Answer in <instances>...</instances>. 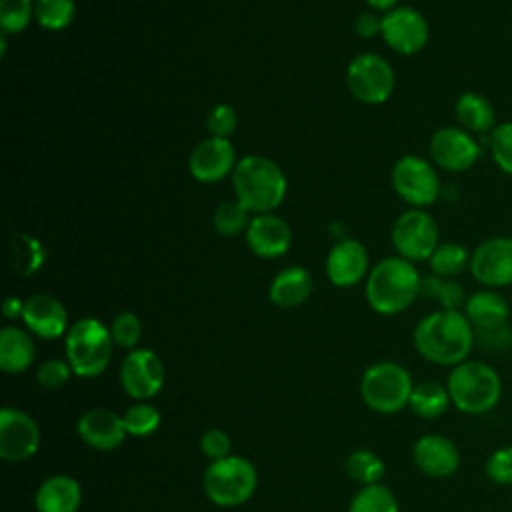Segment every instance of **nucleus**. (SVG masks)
Instances as JSON below:
<instances>
[{
    "label": "nucleus",
    "instance_id": "nucleus-1",
    "mask_svg": "<svg viewBox=\"0 0 512 512\" xmlns=\"http://www.w3.org/2000/svg\"><path fill=\"white\" fill-rule=\"evenodd\" d=\"M412 342L424 360L454 368L470 358L476 334L462 310L438 308L418 320Z\"/></svg>",
    "mask_w": 512,
    "mask_h": 512
},
{
    "label": "nucleus",
    "instance_id": "nucleus-2",
    "mask_svg": "<svg viewBox=\"0 0 512 512\" xmlns=\"http://www.w3.org/2000/svg\"><path fill=\"white\" fill-rule=\"evenodd\" d=\"M420 288L422 276L416 264L400 256H388L376 262L364 284L368 306L382 316H394L408 310L420 296Z\"/></svg>",
    "mask_w": 512,
    "mask_h": 512
},
{
    "label": "nucleus",
    "instance_id": "nucleus-3",
    "mask_svg": "<svg viewBox=\"0 0 512 512\" xmlns=\"http://www.w3.org/2000/svg\"><path fill=\"white\" fill-rule=\"evenodd\" d=\"M234 198L252 214L274 212L288 192L282 168L266 156H242L232 172Z\"/></svg>",
    "mask_w": 512,
    "mask_h": 512
},
{
    "label": "nucleus",
    "instance_id": "nucleus-4",
    "mask_svg": "<svg viewBox=\"0 0 512 512\" xmlns=\"http://www.w3.org/2000/svg\"><path fill=\"white\" fill-rule=\"evenodd\" d=\"M446 388L452 406L468 416L492 412L502 400V378L494 366L484 360H464L450 368Z\"/></svg>",
    "mask_w": 512,
    "mask_h": 512
},
{
    "label": "nucleus",
    "instance_id": "nucleus-5",
    "mask_svg": "<svg viewBox=\"0 0 512 512\" xmlns=\"http://www.w3.org/2000/svg\"><path fill=\"white\" fill-rule=\"evenodd\" d=\"M64 350L74 376L94 378L108 368L114 340L102 320L86 316L70 324L64 336Z\"/></svg>",
    "mask_w": 512,
    "mask_h": 512
},
{
    "label": "nucleus",
    "instance_id": "nucleus-6",
    "mask_svg": "<svg viewBox=\"0 0 512 512\" xmlns=\"http://www.w3.org/2000/svg\"><path fill=\"white\" fill-rule=\"evenodd\" d=\"M258 486L256 466L244 456H226L208 464L202 476L206 498L224 508H234L248 502Z\"/></svg>",
    "mask_w": 512,
    "mask_h": 512
},
{
    "label": "nucleus",
    "instance_id": "nucleus-7",
    "mask_svg": "<svg viewBox=\"0 0 512 512\" xmlns=\"http://www.w3.org/2000/svg\"><path fill=\"white\" fill-rule=\"evenodd\" d=\"M414 382L410 372L392 360L370 364L360 378L362 402L378 414H396L408 406Z\"/></svg>",
    "mask_w": 512,
    "mask_h": 512
},
{
    "label": "nucleus",
    "instance_id": "nucleus-8",
    "mask_svg": "<svg viewBox=\"0 0 512 512\" xmlns=\"http://www.w3.org/2000/svg\"><path fill=\"white\" fill-rule=\"evenodd\" d=\"M392 188L410 208H428L442 194V182L432 160L416 154L398 158L392 166Z\"/></svg>",
    "mask_w": 512,
    "mask_h": 512
},
{
    "label": "nucleus",
    "instance_id": "nucleus-9",
    "mask_svg": "<svg viewBox=\"0 0 512 512\" xmlns=\"http://www.w3.org/2000/svg\"><path fill=\"white\" fill-rule=\"evenodd\" d=\"M390 240L396 256L412 264L428 262L440 244V228L424 208H408L394 220Z\"/></svg>",
    "mask_w": 512,
    "mask_h": 512
},
{
    "label": "nucleus",
    "instance_id": "nucleus-10",
    "mask_svg": "<svg viewBox=\"0 0 512 512\" xmlns=\"http://www.w3.org/2000/svg\"><path fill=\"white\" fill-rule=\"evenodd\" d=\"M346 86L362 104H384L396 86L390 62L376 52H362L348 62Z\"/></svg>",
    "mask_w": 512,
    "mask_h": 512
},
{
    "label": "nucleus",
    "instance_id": "nucleus-11",
    "mask_svg": "<svg viewBox=\"0 0 512 512\" xmlns=\"http://www.w3.org/2000/svg\"><path fill=\"white\" fill-rule=\"evenodd\" d=\"M428 152L436 168L452 174L468 172L482 158V146L478 138L460 126L438 128L430 136Z\"/></svg>",
    "mask_w": 512,
    "mask_h": 512
},
{
    "label": "nucleus",
    "instance_id": "nucleus-12",
    "mask_svg": "<svg viewBox=\"0 0 512 512\" xmlns=\"http://www.w3.org/2000/svg\"><path fill=\"white\" fill-rule=\"evenodd\" d=\"M472 278L492 290L512 286V236H490L470 252Z\"/></svg>",
    "mask_w": 512,
    "mask_h": 512
},
{
    "label": "nucleus",
    "instance_id": "nucleus-13",
    "mask_svg": "<svg viewBox=\"0 0 512 512\" xmlns=\"http://www.w3.org/2000/svg\"><path fill=\"white\" fill-rule=\"evenodd\" d=\"M120 386L136 402L154 398L164 386V362L150 348L130 350L120 364Z\"/></svg>",
    "mask_w": 512,
    "mask_h": 512
},
{
    "label": "nucleus",
    "instance_id": "nucleus-14",
    "mask_svg": "<svg viewBox=\"0 0 512 512\" xmlns=\"http://www.w3.org/2000/svg\"><path fill=\"white\" fill-rule=\"evenodd\" d=\"M380 36L386 46L402 56L418 54L430 38V26L422 12L412 6H396L382 16Z\"/></svg>",
    "mask_w": 512,
    "mask_h": 512
},
{
    "label": "nucleus",
    "instance_id": "nucleus-15",
    "mask_svg": "<svg viewBox=\"0 0 512 512\" xmlns=\"http://www.w3.org/2000/svg\"><path fill=\"white\" fill-rule=\"evenodd\" d=\"M40 448V428L36 420L20 410L6 406L0 410V458L24 462Z\"/></svg>",
    "mask_w": 512,
    "mask_h": 512
},
{
    "label": "nucleus",
    "instance_id": "nucleus-16",
    "mask_svg": "<svg viewBox=\"0 0 512 512\" xmlns=\"http://www.w3.org/2000/svg\"><path fill=\"white\" fill-rule=\"evenodd\" d=\"M236 150L228 138L208 136L198 142L188 156V170L202 184H216L236 168Z\"/></svg>",
    "mask_w": 512,
    "mask_h": 512
},
{
    "label": "nucleus",
    "instance_id": "nucleus-17",
    "mask_svg": "<svg viewBox=\"0 0 512 512\" xmlns=\"http://www.w3.org/2000/svg\"><path fill=\"white\" fill-rule=\"evenodd\" d=\"M366 246L354 238L338 240L326 256V276L338 288H352L366 280L370 272Z\"/></svg>",
    "mask_w": 512,
    "mask_h": 512
},
{
    "label": "nucleus",
    "instance_id": "nucleus-18",
    "mask_svg": "<svg viewBox=\"0 0 512 512\" xmlns=\"http://www.w3.org/2000/svg\"><path fill=\"white\" fill-rule=\"evenodd\" d=\"M414 466L428 478H450L460 468V450L442 434H424L412 446Z\"/></svg>",
    "mask_w": 512,
    "mask_h": 512
},
{
    "label": "nucleus",
    "instance_id": "nucleus-19",
    "mask_svg": "<svg viewBox=\"0 0 512 512\" xmlns=\"http://www.w3.org/2000/svg\"><path fill=\"white\" fill-rule=\"evenodd\" d=\"M22 322L30 334L44 340H56L60 336H66L70 328L64 304L56 296L46 292H36L24 300Z\"/></svg>",
    "mask_w": 512,
    "mask_h": 512
},
{
    "label": "nucleus",
    "instance_id": "nucleus-20",
    "mask_svg": "<svg viewBox=\"0 0 512 512\" xmlns=\"http://www.w3.org/2000/svg\"><path fill=\"white\" fill-rule=\"evenodd\" d=\"M78 438L98 452L116 450L128 436L122 414L108 408H90L76 422Z\"/></svg>",
    "mask_w": 512,
    "mask_h": 512
},
{
    "label": "nucleus",
    "instance_id": "nucleus-21",
    "mask_svg": "<svg viewBox=\"0 0 512 512\" xmlns=\"http://www.w3.org/2000/svg\"><path fill=\"white\" fill-rule=\"evenodd\" d=\"M244 236L250 252L266 260L284 256L292 244V230L288 222L274 212L254 214Z\"/></svg>",
    "mask_w": 512,
    "mask_h": 512
},
{
    "label": "nucleus",
    "instance_id": "nucleus-22",
    "mask_svg": "<svg viewBox=\"0 0 512 512\" xmlns=\"http://www.w3.org/2000/svg\"><path fill=\"white\" fill-rule=\"evenodd\" d=\"M462 312L466 314L474 330H490L510 324L512 306L498 290L482 288L468 294Z\"/></svg>",
    "mask_w": 512,
    "mask_h": 512
},
{
    "label": "nucleus",
    "instance_id": "nucleus-23",
    "mask_svg": "<svg viewBox=\"0 0 512 512\" xmlns=\"http://www.w3.org/2000/svg\"><path fill=\"white\" fill-rule=\"evenodd\" d=\"M82 504V486L68 474H54L40 482L34 494L38 512H78Z\"/></svg>",
    "mask_w": 512,
    "mask_h": 512
},
{
    "label": "nucleus",
    "instance_id": "nucleus-24",
    "mask_svg": "<svg viewBox=\"0 0 512 512\" xmlns=\"http://www.w3.org/2000/svg\"><path fill=\"white\" fill-rule=\"evenodd\" d=\"M314 282L304 266L292 264L282 268L270 282L268 298L278 308H296L312 294Z\"/></svg>",
    "mask_w": 512,
    "mask_h": 512
},
{
    "label": "nucleus",
    "instance_id": "nucleus-25",
    "mask_svg": "<svg viewBox=\"0 0 512 512\" xmlns=\"http://www.w3.org/2000/svg\"><path fill=\"white\" fill-rule=\"evenodd\" d=\"M454 116L460 128L468 130L470 134H490L494 126L498 124L496 120V110L490 98H486L480 92L466 90L462 92L456 102H454Z\"/></svg>",
    "mask_w": 512,
    "mask_h": 512
},
{
    "label": "nucleus",
    "instance_id": "nucleus-26",
    "mask_svg": "<svg viewBox=\"0 0 512 512\" xmlns=\"http://www.w3.org/2000/svg\"><path fill=\"white\" fill-rule=\"evenodd\" d=\"M36 356V346L26 328L4 326L0 330V368L6 374L26 372Z\"/></svg>",
    "mask_w": 512,
    "mask_h": 512
},
{
    "label": "nucleus",
    "instance_id": "nucleus-27",
    "mask_svg": "<svg viewBox=\"0 0 512 512\" xmlns=\"http://www.w3.org/2000/svg\"><path fill=\"white\" fill-rule=\"evenodd\" d=\"M450 404L452 402L446 384H440L436 380H422L414 384L408 400V408L422 420H436L444 416Z\"/></svg>",
    "mask_w": 512,
    "mask_h": 512
},
{
    "label": "nucleus",
    "instance_id": "nucleus-28",
    "mask_svg": "<svg viewBox=\"0 0 512 512\" xmlns=\"http://www.w3.org/2000/svg\"><path fill=\"white\" fill-rule=\"evenodd\" d=\"M420 296L434 300L444 310H462L468 298L464 286L456 278H442L436 274L422 276Z\"/></svg>",
    "mask_w": 512,
    "mask_h": 512
},
{
    "label": "nucleus",
    "instance_id": "nucleus-29",
    "mask_svg": "<svg viewBox=\"0 0 512 512\" xmlns=\"http://www.w3.org/2000/svg\"><path fill=\"white\" fill-rule=\"evenodd\" d=\"M430 272L442 278H458L470 268V250L460 242H440L428 258Z\"/></svg>",
    "mask_w": 512,
    "mask_h": 512
},
{
    "label": "nucleus",
    "instance_id": "nucleus-30",
    "mask_svg": "<svg viewBox=\"0 0 512 512\" xmlns=\"http://www.w3.org/2000/svg\"><path fill=\"white\" fill-rule=\"evenodd\" d=\"M250 214L252 212L248 208H244L236 198L224 200L216 206V210L212 214V226H214L216 234H220L224 238H236L240 234H246L250 220H252Z\"/></svg>",
    "mask_w": 512,
    "mask_h": 512
},
{
    "label": "nucleus",
    "instance_id": "nucleus-31",
    "mask_svg": "<svg viewBox=\"0 0 512 512\" xmlns=\"http://www.w3.org/2000/svg\"><path fill=\"white\" fill-rule=\"evenodd\" d=\"M10 254H12V266L18 274L30 276L40 270L46 258V250L40 240L28 236V234H14L10 242Z\"/></svg>",
    "mask_w": 512,
    "mask_h": 512
},
{
    "label": "nucleus",
    "instance_id": "nucleus-32",
    "mask_svg": "<svg viewBox=\"0 0 512 512\" xmlns=\"http://www.w3.org/2000/svg\"><path fill=\"white\" fill-rule=\"evenodd\" d=\"M344 466H346V474L362 486L378 484L386 474L384 460L368 448H358L352 454H348Z\"/></svg>",
    "mask_w": 512,
    "mask_h": 512
},
{
    "label": "nucleus",
    "instance_id": "nucleus-33",
    "mask_svg": "<svg viewBox=\"0 0 512 512\" xmlns=\"http://www.w3.org/2000/svg\"><path fill=\"white\" fill-rule=\"evenodd\" d=\"M76 16L74 0H34V20L48 32H60L72 24Z\"/></svg>",
    "mask_w": 512,
    "mask_h": 512
},
{
    "label": "nucleus",
    "instance_id": "nucleus-34",
    "mask_svg": "<svg viewBox=\"0 0 512 512\" xmlns=\"http://www.w3.org/2000/svg\"><path fill=\"white\" fill-rule=\"evenodd\" d=\"M398 498L394 492L378 482L362 486L350 500L348 512H398Z\"/></svg>",
    "mask_w": 512,
    "mask_h": 512
},
{
    "label": "nucleus",
    "instance_id": "nucleus-35",
    "mask_svg": "<svg viewBox=\"0 0 512 512\" xmlns=\"http://www.w3.org/2000/svg\"><path fill=\"white\" fill-rule=\"evenodd\" d=\"M122 420H124L128 436L144 438V436H150L158 430V426L162 422V416H160V410L154 404H150L148 400H142V402L130 404L124 410Z\"/></svg>",
    "mask_w": 512,
    "mask_h": 512
},
{
    "label": "nucleus",
    "instance_id": "nucleus-36",
    "mask_svg": "<svg viewBox=\"0 0 512 512\" xmlns=\"http://www.w3.org/2000/svg\"><path fill=\"white\" fill-rule=\"evenodd\" d=\"M488 152L494 166L512 176V120H502L488 134Z\"/></svg>",
    "mask_w": 512,
    "mask_h": 512
},
{
    "label": "nucleus",
    "instance_id": "nucleus-37",
    "mask_svg": "<svg viewBox=\"0 0 512 512\" xmlns=\"http://www.w3.org/2000/svg\"><path fill=\"white\" fill-rule=\"evenodd\" d=\"M34 18V0H0L2 34H18Z\"/></svg>",
    "mask_w": 512,
    "mask_h": 512
},
{
    "label": "nucleus",
    "instance_id": "nucleus-38",
    "mask_svg": "<svg viewBox=\"0 0 512 512\" xmlns=\"http://www.w3.org/2000/svg\"><path fill=\"white\" fill-rule=\"evenodd\" d=\"M110 334L114 340V346L124 350H134L136 344L142 338V320L134 312H118L110 322Z\"/></svg>",
    "mask_w": 512,
    "mask_h": 512
},
{
    "label": "nucleus",
    "instance_id": "nucleus-39",
    "mask_svg": "<svg viewBox=\"0 0 512 512\" xmlns=\"http://www.w3.org/2000/svg\"><path fill=\"white\" fill-rule=\"evenodd\" d=\"M484 472L496 486H512V444L496 448L486 458Z\"/></svg>",
    "mask_w": 512,
    "mask_h": 512
},
{
    "label": "nucleus",
    "instance_id": "nucleus-40",
    "mask_svg": "<svg viewBox=\"0 0 512 512\" xmlns=\"http://www.w3.org/2000/svg\"><path fill=\"white\" fill-rule=\"evenodd\" d=\"M72 374L74 372L66 358H50L36 368V382L46 390H58L68 384Z\"/></svg>",
    "mask_w": 512,
    "mask_h": 512
},
{
    "label": "nucleus",
    "instance_id": "nucleus-41",
    "mask_svg": "<svg viewBox=\"0 0 512 512\" xmlns=\"http://www.w3.org/2000/svg\"><path fill=\"white\" fill-rule=\"evenodd\" d=\"M206 128L214 138H230L238 128V112L230 104H216L206 116Z\"/></svg>",
    "mask_w": 512,
    "mask_h": 512
},
{
    "label": "nucleus",
    "instance_id": "nucleus-42",
    "mask_svg": "<svg viewBox=\"0 0 512 512\" xmlns=\"http://www.w3.org/2000/svg\"><path fill=\"white\" fill-rule=\"evenodd\" d=\"M232 450V440L228 436V432H224L222 428H208L202 432L200 436V452L210 460H220L230 456Z\"/></svg>",
    "mask_w": 512,
    "mask_h": 512
},
{
    "label": "nucleus",
    "instance_id": "nucleus-43",
    "mask_svg": "<svg viewBox=\"0 0 512 512\" xmlns=\"http://www.w3.org/2000/svg\"><path fill=\"white\" fill-rule=\"evenodd\" d=\"M476 344L488 352H506L512 348V326L504 324L490 330H474Z\"/></svg>",
    "mask_w": 512,
    "mask_h": 512
},
{
    "label": "nucleus",
    "instance_id": "nucleus-44",
    "mask_svg": "<svg viewBox=\"0 0 512 512\" xmlns=\"http://www.w3.org/2000/svg\"><path fill=\"white\" fill-rule=\"evenodd\" d=\"M380 28H382V18H378L374 12H362L354 20V30L362 38H372L380 34Z\"/></svg>",
    "mask_w": 512,
    "mask_h": 512
},
{
    "label": "nucleus",
    "instance_id": "nucleus-45",
    "mask_svg": "<svg viewBox=\"0 0 512 512\" xmlns=\"http://www.w3.org/2000/svg\"><path fill=\"white\" fill-rule=\"evenodd\" d=\"M22 312H24V300L16 298V296H10L4 300L2 304V314L8 318V320H16V318H22Z\"/></svg>",
    "mask_w": 512,
    "mask_h": 512
},
{
    "label": "nucleus",
    "instance_id": "nucleus-46",
    "mask_svg": "<svg viewBox=\"0 0 512 512\" xmlns=\"http://www.w3.org/2000/svg\"><path fill=\"white\" fill-rule=\"evenodd\" d=\"M366 4L372 8V10H378V12H388L396 6H400V0H366Z\"/></svg>",
    "mask_w": 512,
    "mask_h": 512
},
{
    "label": "nucleus",
    "instance_id": "nucleus-47",
    "mask_svg": "<svg viewBox=\"0 0 512 512\" xmlns=\"http://www.w3.org/2000/svg\"><path fill=\"white\" fill-rule=\"evenodd\" d=\"M510 306H512V302H510Z\"/></svg>",
    "mask_w": 512,
    "mask_h": 512
}]
</instances>
